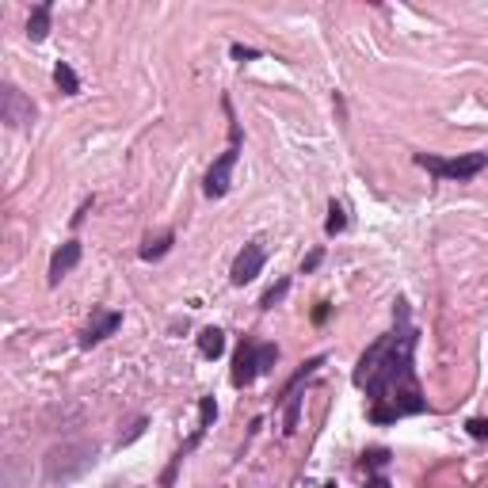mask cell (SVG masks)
<instances>
[{
  "mask_svg": "<svg viewBox=\"0 0 488 488\" xmlns=\"http://www.w3.org/2000/svg\"><path fill=\"white\" fill-rule=\"evenodd\" d=\"M325 488H336V484H325Z\"/></svg>",
  "mask_w": 488,
  "mask_h": 488,
  "instance_id": "obj_27",
  "label": "cell"
},
{
  "mask_svg": "<svg viewBox=\"0 0 488 488\" xmlns=\"http://www.w3.org/2000/svg\"><path fill=\"white\" fill-rule=\"evenodd\" d=\"M198 351H203L206 359H218V355L225 351V332L214 328V325L203 328V332H198Z\"/></svg>",
  "mask_w": 488,
  "mask_h": 488,
  "instance_id": "obj_10",
  "label": "cell"
},
{
  "mask_svg": "<svg viewBox=\"0 0 488 488\" xmlns=\"http://www.w3.org/2000/svg\"><path fill=\"white\" fill-rule=\"evenodd\" d=\"M366 488H390V481H385V477H370V484Z\"/></svg>",
  "mask_w": 488,
  "mask_h": 488,
  "instance_id": "obj_25",
  "label": "cell"
},
{
  "mask_svg": "<svg viewBox=\"0 0 488 488\" xmlns=\"http://www.w3.org/2000/svg\"><path fill=\"white\" fill-rule=\"evenodd\" d=\"M325 317H328V305H317V309H313V320L320 325V320H325Z\"/></svg>",
  "mask_w": 488,
  "mask_h": 488,
  "instance_id": "obj_26",
  "label": "cell"
},
{
  "mask_svg": "<svg viewBox=\"0 0 488 488\" xmlns=\"http://www.w3.org/2000/svg\"><path fill=\"white\" fill-rule=\"evenodd\" d=\"M347 229V214H343V206L336 203V198H332L328 203V221H325V233L328 237H336V233H343Z\"/></svg>",
  "mask_w": 488,
  "mask_h": 488,
  "instance_id": "obj_13",
  "label": "cell"
},
{
  "mask_svg": "<svg viewBox=\"0 0 488 488\" xmlns=\"http://www.w3.org/2000/svg\"><path fill=\"white\" fill-rule=\"evenodd\" d=\"M172 240H176L172 233H161V237H149L146 244H141V260H149V263H153V260H161L164 252L172 248Z\"/></svg>",
  "mask_w": 488,
  "mask_h": 488,
  "instance_id": "obj_12",
  "label": "cell"
},
{
  "mask_svg": "<svg viewBox=\"0 0 488 488\" xmlns=\"http://www.w3.org/2000/svg\"><path fill=\"white\" fill-rule=\"evenodd\" d=\"M237 157H240V126H237V122H229V149L221 153L214 164H210L206 183H203L206 198H221V195L229 191V180H233V168H237Z\"/></svg>",
  "mask_w": 488,
  "mask_h": 488,
  "instance_id": "obj_3",
  "label": "cell"
},
{
  "mask_svg": "<svg viewBox=\"0 0 488 488\" xmlns=\"http://www.w3.org/2000/svg\"><path fill=\"white\" fill-rule=\"evenodd\" d=\"M286 435H294V431H298V408H302V393H290V397H286Z\"/></svg>",
  "mask_w": 488,
  "mask_h": 488,
  "instance_id": "obj_15",
  "label": "cell"
},
{
  "mask_svg": "<svg viewBox=\"0 0 488 488\" xmlns=\"http://www.w3.org/2000/svg\"><path fill=\"white\" fill-rule=\"evenodd\" d=\"M233 58H237V61H252V58H260V50H252V46H240V42H233Z\"/></svg>",
  "mask_w": 488,
  "mask_h": 488,
  "instance_id": "obj_21",
  "label": "cell"
},
{
  "mask_svg": "<svg viewBox=\"0 0 488 488\" xmlns=\"http://www.w3.org/2000/svg\"><path fill=\"white\" fill-rule=\"evenodd\" d=\"M76 263H81V244L76 240H65L58 252H54V260H50V286H58L65 275H69Z\"/></svg>",
  "mask_w": 488,
  "mask_h": 488,
  "instance_id": "obj_8",
  "label": "cell"
},
{
  "mask_svg": "<svg viewBox=\"0 0 488 488\" xmlns=\"http://www.w3.org/2000/svg\"><path fill=\"white\" fill-rule=\"evenodd\" d=\"M263 260H268V252H263V244H260V240L244 244V248H240V256L233 260V271H229L233 286H244V283H252V279H256L260 268H263Z\"/></svg>",
  "mask_w": 488,
  "mask_h": 488,
  "instance_id": "obj_5",
  "label": "cell"
},
{
  "mask_svg": "<svg viewBox=\"0 0 488 488\" xmlns=\"http://www.w3.org/2000/svg\"><path fill=\"white\" fill-rule=\"evenodd\" d=\"M256 374H260V362H256V343L252 340H244L237 355H233V385L237 390H244V385H252L256 382Z\"/></svg>",
  "mask_w": 488,
  "mask_h": 488,
  "instance_id": "obj_6",
  "label": "cell"
},
{
  "mask_svg": "<svg viewBox=\"0 0 488 488\" xmlns=\"http://www.w3.org/2000/svg\"><path fill=\"white\" fill-rule=\"evenodd\" d=\"M370 420H374V424H393V420H397V408H390V405H374V408H370Z\"/></svg>",
  "mask_w": 488,
  "mask_h": 488,
  "instance_id": "obj_19",
  "label": "cell"
},
{
  "mask_svg": "<svg viewBox=\"0 0 488 488\" xmlns=\"http://www.w3.org/2000/svg\"><path fill=\"white\" fill-rule=\"evenodd\" d=\"M385 462H390V450H366V454H362V465H366V469H382Z\"/></svg>",
  "mask_w": 488,
  "mask_h": 488,
  "instance_id": "obj_18",
  "label": "cell"
},
{
  "mask_svg": "<svg viewBox=\"0 0 488 488\" xmlns=\"http://www.w3.org/2000/svg\"><path fill=\"white\" fill-rule=\"evenodd\" d=\"M54 84L61 88V96H76V92H81V81H76V73H73L69 61H58V69H54Z\"/></svg>",
  "mask_w": 488,
  "mask_h": 488,
  "instance_id": "obj_11",
  "label": "cell"
},
{
  "mask_svg": "<svg viewBox=\"0 0 488 488\" xmlns=\"http://www.w3.org/2000/svg\"><path fill=\"white\" fill-rule=\"evenodd\" d=\"M122 325V313H111V309H99V313L88 320L84 336H81V347H96V343H103L111 332H118Z\"/></svg>",
  "mask_w": 488,
  "mask_h": 488,
  "instance_id": "obj_7",
  "label": "cell"
},
{
  "mask_svg": "<svg viewBox=\"0 0 488 488\" xmlns=\"http://www.w3.org/2000/svg\"><path fill=\"white\" fill-rule=\"evenodd\" d=\"M146 427H149V424H146V420H138V424H134V431H130V435H126V439H122V442H134V439H138V435H141V431H146Z\"/></svg>",
  "mask_w": 488,
  "mask_h": 488,
  "instance_id": "obj_23",
  "label": "cell"
},
{
  "mask_svg": "<svg viewBox=\"0 0 488 488\" xmlns=\"http://www.w3.org/2000/svg\"><path fill=\"white\" fill-rule=\"evenodd\" d=\"M218 420V405H214V397H203L198 401V431H206L210 424Z\"/></svg>",
  "mask_w": 488,
  "mask_h": 488,
  "instance_id": "obj_17",
  "label": "cell"
},
{
  "mask_svg": "<svg viewBox=\"0 0 488 488\" xmlns=\"http://www.w3.org/2000/svg\"><path fill=\"white\" fill-rule=\"evenodd\" d=\"M256 362H260V374H268L275 362H279V347L275 343H260L256 347Z\"/></svg>",
  "mask_w": 488,
  "mask_h": 488,
  "instance_id": "obj_16",
  "label": "cell"
},
{
  "mask_svg": "<svg viewBox=\"0 0 488 488\" xmlns=\"http://www.w3.org/2000/svg\"><path fill=\"white\" fill-rule=\"evenodd\" d=\"M320 260H325V252H320V248H317V252H309V256L302 260V271H317V268H320Z\"/></svg>",
  "mask_w": 488,
  "mask_h": 488,
  "instance_id": "obj_22",
  "label": "cell"
},
{
  "mask_svg": "<svg viewBox=\"0 0 488 488\" xmlns=\"http://www.w3.org/2000/svg\"><path fill=\"white\" fill-rule=\"evenodd\" d=\"M0 118L8 122V126H27L31 118H35V103L24 99L16 84H4L0 88Z\"/></svg>",
  "mask_w": 488,
  "mask_h": 488,
  "instance_id": "obj_4",
  "label": "cell"
},
{
  "mask_svg": "<svg viewBox=\"0 0 488 488\" xmlns=\"http://www.w3.org/2000/svg\"><path fill=\"white\" fill-rule=\"evenodd\" d=\"M286 290H290V279H279V283H275L268 294L260 298V309H275V305H279L283 298H286Z\"/></svg>",
  "mask_w": 488,
  "mask_h": 488,
  "instance_id": "obj_14",
  "label": "cell"
},
{
  "mask_svg": "<svg viewBox=\"0 0 488 488\" xmlns=\"http://www.w3.org/2000/svg\"><path fill=\"white\" fill-rule=\"evenodd\" d=\"M50 12H54L50 4H39L35 12H31V19H27V39L31 42H42L50 35Z\"/></svg>",
  "mask_w": 488,
  "mask_h": 488,
  "instance_id": "obj_9",
  "label": "cell"
},
{
  "mask_svg": "<svg viewBox=\"0 0 488 488\" xmlns=\"http://www.w3.org/2000/svg\"><path fill=\"white\" fill-rule=\"evenodd\" d=\"M397 328L390 336L374 340L362 351L359 366H355V385L370 393L374 405H390L397 408V416H416L424 412L427 401L420 393L416 370H412V355H416V328L408 325V302L397 298Z\"/></svg>",
  "mask_w": 488,
  "mask_h": 488,
  "instance_id": "obj_1",
  "label": "cell"
},
{
  "mask_svg": "<svg viewBox=\"0 0 488 488\" xmlns=\"http://www.w3.org/2000/svg\"><path fill=\"white\" fill-rule=\"evenodd\" d=\"M88 210H92V198H88V203L81 206V210H76V214H73V225H81V221H84V214H88Z\"/></svg>",
  "mask_w": 488,
  "mask_h": 488,
  "instance_id": "obj_24",
  "label": "cell"
},
{
  "mask_svg": "<svg viewBox=\"0 0 488 488\" xmlns=\"http://www.w3.org/2000/svg\"><path fill=\"white\" fill-rule=\"evenodd\" d=\"M465 431H469L473 439H488V416H481V420H469V424H465Z\"/></svg>",
  "mask_w": 488,
  "mask_h": 488,
  "instance_id": "obj_20",
  "label": "cell"
},
{
  "mask_svg": "<svg viewBox=\"0 0 488 488\" xmlns=\"http://www.w3.org/2000/svg\"><path fill=\"white\" fill-rule=\"evenodd\" d=\"M416 164L427 168L431 176H439V180H473L477 172L488 168V153H465V157H454V161L431 157V153H416Z\"/></svg>",
  "mask_w": 488,
  "mask_h": 488,
  "instance_id": "obj_2",
  "label": "cell"
}]
</instances>
